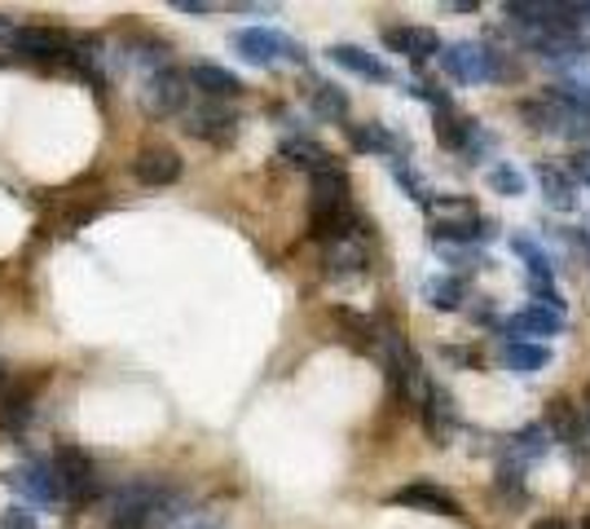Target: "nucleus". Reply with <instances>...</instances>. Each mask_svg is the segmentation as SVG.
Segmentation results:
<instances>
[{
	"label": "nucleus",
	"mask_w": 590,
	"mask_h": 529,
	"mask_svg": "<svg viewBox=\"0 0 590 529\" xmlns=\"http://www.w3.org/2000/svg\"><path fill=\"white\" fill-rule=\"evenodd\" d=\"M53 477H57L62 499H71V508H93V504L102 499L97 464H93L80 446H62V451H57V459H53Z\"/></svg>",
	"instance_id": "nucleus-4"
},
{
	"label": "nucleus",
	"mask_w": 590,
	"mask_h": 529,
	"mask_svg": "<svg viewBox=\"0 0 590 529\" xmlns=\"http://www.w3.org/2000/svg\"><path fill=\"white\" fill-rule=\"evenodd\" d=\"M578 529H590V512H587V517H582V526H578Z\"/></svg>",
	"instance_id": "nucleus-37"
},
{
	"label": "nucleus",
	"mask_w": 590,
	"mask_h": 529,
	"mask_svg": "<svg viewBox=\"0 0 590 529\" xmlns=\"http://www.w3.org/2000/svg\"><path fill=\"white\" fill-rule=\"evenodd\" d=\"M569 177L582 181V186H590V150H578V159L569 163Z\"/></svg>",
	"instance_id": "nucleus-32"
},
{
	"label": "nucleus",
	"mask_w": 590,
	"mask_h": 529,
	"mask_svg": "<svg viewBox=\"0 0 590 529\" xmlns=\"http://www.w3.org/2000/svg\"><path fill=\"white\" fill-rule=\"evenodd\" d=\"M330 62L344 66V71H352V75H361V80H370V84H392L388 62H379L361 44H330Z\"/></svg>",
	"instance_id": "nucleus-17"
},
{
	"label": "nucleus",
	"mask_w": 590,
	"mask_h": 529,
	"mask_svg": "<svg viewBox=\"0 0 590 529\" xmlns=\"http://www.w3.org/2000/svg\"><path fill=\"white\" fill-rule=\"evenodd\" d=\"M441 66L454 75V80H463V84H494V80H503V57L489 49V44H445L441 49Z\"/></svg>",
	"instance_id": "nucleus-5"
},
{
	"label": "nucleus",
	"mask_w": 590,
	"mask_h": 529,
	"mask_svg": "<svg viewBox=\"0 0 590 529\" xmlns=\"http://www.w3.org/2000/svg\"><path fill=\"white\" fill-rule=\"evenodd\" d=\"M423 300H428L432 309H459L463 283H459V278H428V283H423Z\"/></svg>",
	"instance_id": "nucleus-27"
},
{
	"label": "nucleus",
	"mask_w": 590,
	"mask_h": 529,
	"mask_svg": "<svg viewBox=\"0 0 590 529\" xmlns=\"http://www.w3.org/2000/svg\"><path fill=\"white\" fill-rule=\"evenodd\" d=\"M529 128L538 133H556V137H590V97L587 93H569V88H547L542 97L520 106Z\"/></svg>",
	"instance_id": "nucleus-2"
},
{
	"label": "nucleus",
	"mask_w": 590,
	"mask_h": 529,
	"mask_svg": "<svg viewBox=\"0 0 590 529\" xmlns=\"http://www.w3.org/2000/svg\"><path fill=\"white\" fill-rule=\"evenodd\" d=\"M503 331L507 336H538V345L542 340H551V336H560L565 331V314H556V309H542V305H529V309H520V314H512L507 322H503Z\"/></svg>",
	"instance_id": "nucleus-16"
},
{
	"label": "nucleus",
	"mask_w": 590,
	"mask_h": 529,
	"mask_svg": "<svg viewBox=\"0 0 590 529\" xmlns=\"http://www.w3.org/2000/svg\"><path fill=\"white\" fill-rule=\"evenodd\" d=\"M547 442H551V433L542 429V424H534V429H520L512 442H507V464H525V459H538V455H547Z\"/></svg>",
	"instance_id": "nucleus-23"
},
{
	"label": "nucleus",
	"mask_w": 590,
	"mask_h": 529,
	"mask_svg": "<svg viewBox=\"0 0 590 529\" xmlns=\"http://www.w3.org/2000/svg\"><path fill=\"white\" fill-rule=\"evenodd\" d=\"M512 247H516V256H525V265H529V274H534V278H542V283H551V278H556V265H551V256H547L538 243L516 239Z\"/></svg>",
	"instance_id": "nucleus-28"
},
{
	"label": "nucleus",
	"mask_w": 590,
	"mask_h": 529,
	"mask_svg": "<svg viewBox=\"0 0 590 529\" xmlns=\"http://www.w3.org/2000/svg\"><path fill=\"white\" fill-rule=\"evenodd\" d=\"M326 269H330V278L366 274V269H370V252H366L361 234H348V239H335V243H326Z\"/></svg>",
	"instance_id": "nucleus-18"
},
{
	"label": "nucleus",
	"mask_w": 590,
	"mask_h": 529,
	"mask_svg": "<svg viewBox=\"0 0 590 529\" xmlns=\"http://www.w3.org/2000/svg\"><path fill=\"white\" fill-rule=\"evenodd\" d=\"M308 230H313V239H322V243H335V239L357 234V212H352V203H348V177H344L339 168L313 172V212H308Z\"/></svg>",
	"instance_id": "nucleus-1"
},
{
	"label": "nucleus",
	"mask_w": 590,
	"mask_h": 529,
	"mask_svg": "<svg viewBox=\"0 0 590 529\" xmlns=\"http://www.w3.org/2000/svg\"><path fill=\"white\" fill-rule=\"evenodd\" d=\"M313 106H317V115H326V119H344V115H348V97H344L335 84H317V88H313Z\"/></svg>",
	"instance_id": "nucleus-29"
},
{
	"label": "nucleus",
	"mask_w": 590,
	"mask_h": 529,
	"mask_svg": "<svg viewBox=\"0 0 590 529\" xmlns=\"http://www.w3.org/2000/svg\"><path fill=\"white\" fill-rule=\"evenodd\" d=\"M4 482H9V490H18L22 499H31V504H40V508H53V504L62 499L57 477H53V468H49L44 459H27V464H18L13 473H4Z\"/></svg>",
	"instance_id": "nucleus-11"
},
{
	"label": "nucleus",
	"mask_w": 590,
	"mask_h": 529,
	"mask_svg": "<svg viewBox=\"0 0 590 529\" xmlns=\"http://www.w3.org/2000/svg\"><path fill=\"white\" fill-rule=\"evenodd\" d=\"M489 186H494L498 194H525V177H520L512 163H498V168H489Z\"/></svg>",
	"instance_id": "nucleus-30"
},
{
	"label": "nucleus",
	"mask_w": 590,
	"mask_h": 529,
	"mask_svg": "<svg viewBox=\"0 0 590 529\" xmlns=\"http://www.w3.org/2000/svg\"><path fill=\"white\" fill-rule=\"evenodd\" d=\"M503 18H512L520 31L538 27H578V4H556V0H507Z\"/></svg>",
	"instance_id": "nucleus-9"
},
{
	"label": "nucleus",
	"mask_w": 590,
	"mask_h": 529,
	"mask_svg": "<svg viewBox=\"0 0 590 529\" xmlns=\"http://www.w3.org/2000/svg\"><path fill=\"white\" fill-rule=\"evenodd\" d=\"M0 529H40V521H35V512H27V508H4V512H0Z\"/></svg>",
	"instance_id": "nucleus-31"
},
{
	"label": "nucleus",
	"mask_w": 590,
	"mask_h": 529,
	"mask_svg": "<svg viewBox=\"0 0 590 529\" xmlns=\"http://www.w3.org/2000/svg\"><path fill=\"white\" fill-rule=\"evenodd\" d=\"M0 380H4V375H0Z\"/></svg>",
	"instance_id": "nucleus-40"
},
{
	"label": "nucleus",
	"mask_w": 590,
	"mask_h": 529,
	"mask_svg": "<svg viewBox=\"0 0 590 529\" xmlns=\"http://www.w3.org/2000/svg\"><path fill=\"white\" fill-rule=\"evenodd\" d=\"M428 221H432V234L445 239V243L494 239V225L476 212V203L467 194H436V199H428Z\"/></svg>",
	"instance_id": "nucleus-3"
},
{
	"label": "nucleus",
	"mask_w": 590,
	"mask_h": 529,
	"mask_svg": "<svg viewBox=\"0 0 590 529\" xmlns=\"http://www.w3.org/2000/svg\"><path fill=\"white\" fill-rule=\"evenodd\" d=\"M283 159H292V163L308 168V172H326V168H335V163H330V155H326L317 141H308V137H292V141H283Z\"/></svg>",
	"instance_id": "nucleus-25"
},
{
	"label": "nucleus",
	"mask_w": 590,
	"mask_h": 529,
	"mask_svg": "<svg viewBox=\"0 0 590 529\" xmlns=\"http://www.w3.org/2000/svg\"><path fill=\"white\" fill-rule=\"evenodd\" d=\"M551 71L560 75V88H569V93H587L590 97V44L587 49H578V53H569V57H560Z\"/></svg>",
	"instance_id": "nucleus-22"
},
{
	"label": "nucleus",
	"mask_w": 590,
	"mask_h": 529,
	"mask_svg": "<svg viewBox=\"0 0 590 529\" xmlns=\"http://www.w3.org/2000/svg\"><path fill=\"white\" fill-rule=\"evenodd\" d=\"M503 353H507V367H512V371H520V375H534V371L551 367V349H547V345H525V340H512Z\"/></svg>",
	"instance_id": "nucleus-24"
},
{
	"label": "nucleus",
	"mask_w": 590,
	"mask_h": 529,
	"mask_svg": "<svg viewBox=\"0 0 590 529\" xmlns=\"http://www.w3.org/2000/svg\"><path fill=\"white\" fill-rule=\"evenodd\" d=\"M115 529H128V526H115Z\"/></svg>",
	"instance_id": "nucleus-39"
},
{
	"label": "nucleus",
	"mask_w": 590,
	"mask_h": 529,
	"mask_svg": "<svg viewBox=\"0 0 590 529\" xmlns=\"http://www.w3.org/2000/svg\"><path fill=\"white\" fill-rule=\"evenodd\" d=\"M392 504L401 508H419V512H436V517H463L459 499L450 490H441L436 482H410L401 490H392Z\"/></svg>",
	"instance_id": "nucleus-15"
},
{
	"label": "nucleus",
	"mask_w": 590,
	"mask_h": 529,
	"mask_svg": "<svg viewBox=\"0 0 590 529\" xmlns=\"http://www.w3.org/2000/svg\"><path fill=\"white\" fill-rule=\"evenodd\" d=\"M186 133L199 141H212V146H230L239 137V115L221 102H208V106L186 110Z\"/></svg>",
	"instance_id": "nucleus-10"
},
{
	"label": "nucleus",
	"mask_w": 590,
	"mask_h": 529,
	"mask_svg": "<svg viewBox=\"0 0 590 529\" xmlns=\"http://www.w3.org/2000/svg\"><path fill=\"white\" fill-rule=\"evenodd\" d=\"M538 181H542V194L556 212H573L578 208V181L569 177V168H551V163H538Z\"/></svg>",
	"instance_id": "nucleus-20"
},
{
	"label": "nucleus",
	"mask_w": 590,
	"mask_h": 529,
	"mask_svg": "<svg viewBox=\"0 0 590 529\" xmlns=\"http://www.w3.org/2000/svg\"><path fill=\"white\" fill-rule=\"evenodd\" d=\"M534 529H573L569 521H560V517H547V521H538Z\"/></svg>",
	"instance_id": "nucleus-35"
},
{
	"label": "nucleus",
	"mask_w": 590,
	"mask_h": 529,
	"mask_svg": "<svg viewBox=\"0 0 590 529\" xmlns=\"http://www.w3.org/2000/svg\"><path fill=\"white\" fill-rule=\"evenodd\" d=\"M419 402H423V429H428V437L436 442V446H445L450 442V433L459 429V411H454V402H450V393L441 389V384H423V393H419Z\"/></svg>",
	"instance_id": "nucleus-13"
},
{
	"label": "nucleus",
	"mask_w": 590,
	"mask_h": 529,
	"mask_svg": "<svg viewBox=\"0 0 590 529\" xmlns=\"http://www.w3.org/2000/svg\"><path fill=\"white\" fill-rule=\"evenodd\" d=\"M141 102H146L150 115H177V110H186V102H190V80H186L177 66H159V71L146 75Z\"/></svg>",
	"instance_id": "nucleus-8"
},
{
	"label": "nucleus",
	"mask_w": 590,
	"mask_h": 529,
	"mask_svg": "<svg viewBox=\"0 0 590 529\" xmlns=\"http://www.w3.org/2000/svg\"><path fill=\"white\" fill-rule=\"evenodd\" d=\"M348 137H352V146H357V150L397 155V141L388 137V128H383V124H366V128H361V124H352V128H348Z\"/></svg>",
	"instance_id": "nucleus-26"
},
{
	"label": "nucleus",
	"mask_w": 590,
	"mask_h": 529,
	"mask_svg": "<svg viewBox=\"0 0 590 529\" xmlns=\"http://www.w3.org/2000/svg\"><path fill=\"white\" fill-rule=\"evenodd\" d=\"M578 18H587L590 22V4H578Z\"/></svg>",
	"instance_id": "nucleus-36"
},
{
	"label": "nucleus",
	"mask_w": 590,
	"mask_h": 529,
	"mask_svg": "<svg viewBox=\"0 0 590 529\" xmlns=\"http://www.w3.org/2000/svg\"><path fill=\"white\" fill-rule=\"evenodd\" d=\"M582 437H587L582 442V455L590 459V393H587V406H582Z\"/></svg>",
	"instance_id": "nucleus-34"
},
{
	"label": "nucleus",
	"mask_w": 590,
	"mask_h": 529,
	"mask_svg": "<svg viewBox=\"0 0 590 529\" xmlns=\"http://www.w3.org/2000/svg\"><path fill=\"white\" fill-rule=\"evenodd\" d=\"M172 9L177 13H212V4H203V0H172Z\"/></svg>",
	"instance_id": "nucleus-33"
},
{
	"label": "nucleus",
	"mask_w": 590,
	"mask_h": 529,
	"mask_svg": "<svg viewBox=\"0 0 590 529\" xmlns=\"http://www.w3.org/2000/svg\"><path fill=\"white\" fill-rule=\"evenodd\" d=\"M383 44L410 62H428V57H441V35L432 27H383Z\"/></svg>",
	"instance_id": "nucleus-14"
},
{
	"label": "nucleus",
	"mask_w": 590,
	"mask_h": 529,
	"mask_svg": "<svg viewBox=\"0 0 590 529\" xmlns=\"http://www.w3.org/2000/svg\"><path fill=\"white\" fill-rule=\"evenodd\" d=\"M186 80H190L194 88H203L212 102H221V97H239V93H243V80H239L234 71L217 66V62H194Z\"/></svg>",
	"instance_id": "nucleus-19"
},
{
	"label": "nucleus",
	"mask_w": 590,
	"mask_h": 529,
	"mask_svg": "<svg viewBox=\"0 0 590 529\" xmlns=\"http://www.w3.org/2000/svg\"><path fill=\"white\" fill-rule=\"evenodd\" d=\"M4 27H9V22H4V18H0V31H4Z\"/></svg>",
	"instance_id": "nucleus-38"
},
{
	"label": "nucleus",
	"mask_w": 590,
	"mask_h": 529,
	"mask_svg": "<svg viewBox=\"0 0 590 529\" xmlns=\"http://www.w3.org/2000/svg\"><path fill=\"white\" fill-rule=\"evenodd\" d=\"M181 172H186V163H181V155H177L172 146H146V150L133 159V177H137L141 186H177Z\"/></svg>",
	"instance_id": "nucleus-12"
},
{
	"label": "nucleus",
	"mask_w": 590,
	"mask_h": 529,
	"mask_svg": "<svg viewBox=\"0 0 590 529\" xmlns=\"http://www.w3.org/2000/svg\"><path fill=\"white\" fill-rule=\"evenodd\" d=\"M27 420H31V384H9L0 393V424L13 429V433H22Z\"/></svg>",
	"instance_id": "nucleus-21"
},
{
	"label": "nucleus",
	"mask_w": 590,
	"mask_h": 529,
	"mask_svg": "<svg viewBox=\"0 0 590 529\" xmlns=\"http://www.w3.org/2000/svg\"><path fill=\"white\" fill-rule=\"evenodd\" d=\"M230 44H234L247 62H256V66H274L278 57L304 62V44L292 40V35H283V31H274V27H247V31H234Z\"/></svg>",
	"instance_id": "nucleus-6"
},
{
	"label": "nucleus",
	"mask_w": 590,
	"mask_h": 529,
	"mask_svg": "<svg viewBox=\"0 0 590 529\" xmlns=\"http://www.w3.org/2000/svg\"><path fill=\"white\" fill-rule=\"evenodd\" d=\"M9 49L35 62H53V57H71L75 35L62 27H13L9 31Z\"/></svg>",
	"instance_id": "nucleus-7"
}]
</instances>
